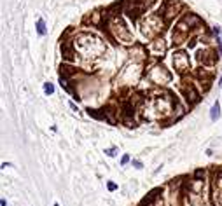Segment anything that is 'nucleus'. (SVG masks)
Returning <instances> with one entry per match:
<instances>
[{"label":"nucleus","instance_id":"1","mask_svg":"<svg viewBox=\"0 0 222 206\" xmlns=\"http://www.w3.org/2000/svg\"><path fill=\"white\" fill-rule=\"evenodd\" d=\"M219 115H220V105H219V101H217V103H213V107H212L210 119L215 121V119H219Z\"/></svg>","mask_w":222,"mask_h":206},{"label":"nucleus","instance_id":"2","mask_svg":"<svg viewBox=\"0 0 222 206\" xmlns=\"http://www.w3.org/2000/svg\"><path fill=\"white\" fill-rule=\"evenodd\" d=\"M37 32H38V35L46 33V23H44V19H38L37 21Z\"/></svg>","mask_w":222,"mask_h":206},{"label":"nucleus","instance_id":"3","mask_svg":"<svg viewBox=\"0 0 222 206\" xmlns=\"http://www.w3.org/2000/svg\"><path fill=\"white\" fill-rule=\"evenodd\" d=\"M44 91L47 93V94H53V93H54L53 84H49V82H46V84H44Z\"/></svg>","mask_w":222,"mask_h":206},{"label":"nucleus","instance_id":"4","mask_svg":"<svg viewBox=\"0 0 222 206\" xmlns=\"http://www.w3.org/2000/svg\"><path fill=\"white\" fill-rule=\"evenodd\" d=\"M128 161H130V157H128V156H124V157L121 159V164H126Z\"/></svg>","mask_w":222,"mask_h":206},{"label":"nucleus","instance_id":"5","mask_svg":"<svg viewBox=\"0 0 222 206\" xmlns=\"http://www.w3.org/2000/svg\"><path fill=\"white\" fill-rule=\"evenodd\" d=\"M114 152H115V149H110V150H107V156H115Z\"/></svg>","mask_w":222,"mask_h":206},{"label":"nucleus","instance_id":"6","mask_svg":"<svg viewBox=\"0 0 222 206\" xmlns=\"http://www.w3.org/2000/svg\"><path fill=\"white\" fill-rule=\"evenodd\" d=\"M133 166H136V168H142V163H140V161H133Z\"/></svg>","mask_w":222,"mask_h":206},{"label":"nucleus","instance_id":"7","mask_svg":"<svg viewBox=\"0 0 222 206\" xmlns=\"http://www.w3.org/2000/svg\"><path fill=\"white\" fill-rule=\"evenodd\" d=\"M108 190H115V185L114 184H108Z\"/></svg>","mask_w":222,"mask_h":206},{"label":"nucleus","instance_id":"8","mask_svg":"<svg viewBox=\"0 0 222 206\" xmlns=\"http://www.w3.org/2000/svg\"><path fill=\"white\" fill-rule=\"evenodd\" d=\"M0 204H2V206H7V201H6V199H2V201H0Z\"/></svg>","mask_w":222,"mask_h":206},{"label":"nucleus","instance_id":"9","mask_svg":"<svg viewBox=\"0 0 222 206\" xmlns=\"http://www.w3.org/2000/svg\"><path fill=\"white\" fill-rule=\"evenodd\" d=\"M219 86H220V87H222V77H220V81H219Z\"/></svg>","mask_w":222,"mask_h":206},{"label":"nucleus","instance_id":"10","mask_svg":"<svg viewBox=\"0 0 222 206\" xmlns=\"http://www.w3.org/2000/svg\"><path fill=\"white\" fill-rule=\"evenodd\" d=\"M54 206H60V204H58V203H54Z\"/></svg>","mask_w":222,"mask_h":206}]
</instances>
